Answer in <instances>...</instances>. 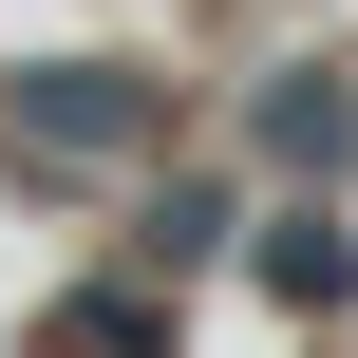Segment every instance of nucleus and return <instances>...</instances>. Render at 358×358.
<instances>
[{"label": "nucleus", "mask_w": 358, "mask_h": 358, "mask_svg": "<svg viewBox=\"0 0 358 358\" xmlns=\"http://www.w3.org/2000/svg\"><path fill=\"white\" fill-rule=\"evenodd\" d=\"M170 151V76L151 57H38L0 76V170H151Z\"/></svg>", "instance_id": "f257e3e1"}, {"label": "nucleus", "mask_w": 358, "mask_h": 358, "mask_svg": "<svg viewBox=\"0 0 358 358\" xmlns=\"http://www.w3.org/2000/svg\"><path fill=\"white\" fill-rule=\"evenodd\" d=\"M245 151H264L283 189H340V170H358V76H340V57H283V76L245 94Z\"/></svg>", "instance_id": "f03ea898"}, {"label": "nucleus", "mask_w": 358, "mask_h": 358, "mask_svg": "<svg viewBox=\"0 0 358 358\" xmlns=\"http://www.w3.org/2000/svg\"><path fill=\"white\" fill-rule=\"evenodd\" d=\"M245 283H264V302H302V321H340V302H358V227H340V189L264 208V227H245Z\"/></svg>", "instance_id": "7ed1b4c3"}, {"label": "nucleus", "mask_w": 358, "mask_h": 358, "mask_svg": "<svg viewBox=\"0 0 358 358\" xmlns=\"http://www.w3.org/2000/svg\"><path fill=\"white\" fill-rule=\"evenodd\" d=\"M227 245H245V189H227V170H189V189L132 208V283H189V264H227Z\"/></svg>", "instance_id": "20e7f679"}, {"label": "nucleus", "mask_w": 358, "mask_h": 358, "mask_svg": "<svg viewBox=\"0 0 358 358\" xmlns=\"http://www.w3.org/2000/svg\"><path fill=\"white\" fill-rule=\"evenodd\" d=\"M170 340V302H132V283H94V302H57V358H151Z\"/></svg>", "instance_id": "39448f33"}]
</instances>
